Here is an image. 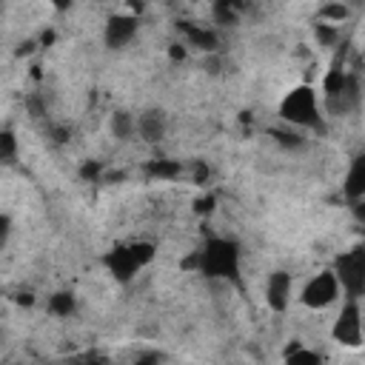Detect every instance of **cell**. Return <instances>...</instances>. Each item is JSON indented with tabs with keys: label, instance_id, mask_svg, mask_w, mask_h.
I'll return each instance as SVG.
<instances>
[{
	"label": "cell",
	"instance_id": "24",
	"mask_svg": "<svg viewBox=\"0 0 365 365\" xmlns=\"http://www.w3.org/2000/svg\"><path fill=\"white\" fill-rule=\"evenodd\" d=\"M194 180H197L200 185H202V182L208 180V168H205L202 163H197V165H194Z\"/></svg>",
	"mask_w": 365,
	"mask_h": 365
},
{
	"label": "cell",
	"instance_id": "22",
	"mask_svg": "<svg viewBox=\"0 0 365 365\" xmlns=\"http://www.w3.org/2000/svg\"><path fill=\"white\" fill-rule=\"evenodd\" d=\"M100 171H103V168H100V163H86V165L80 168V177H83V180H97V177H100Z\"/></svg>",
	"mask_w": 365,
	"mask_h": 365
},
{
	"label": "cell",
	"instance_id": "23",
	"mask_svg": "<svg viewBox=\"0 0 365 365\" xmlns=\"http://www.w3.org/2000/svg\"><path fill=\"white\" fill-rule=\"evenodd\" d=\"M29 111H31V117H43V114H46V106H43L37 97H31V100H29Z\"/></svg>",
	"mask_w": 365,
	"mask_h": 365
},
{
	"label": "cell",
	"instance_id": "8",
	"mask_svg": "<svg viewBox=\"0 0 365 365\" xmlns=\"http://www.w3.org/2000/svg\"><path fill=\"white\" fill-rule=\"evenodd\" d=\"M265 302L271 311H285L291 302V274L288 271H274L265 282Z\"/></svg>",
	"mask_w": 365,
	"mask_h": 365
},
{
	"label": "cell",
	"instance_id": "21",
	"mask_svg": "<svg viewBox=\"0 0 365 365\" xmlns=\"http://www.w3.org/2000/svg\"><path fill=\"white\" fill-rule=\"evenodd\" d=\"M9 234H11V220H9V214H0V251L9 242Z\"/></svg>",
	"mask_w": 365,
	"mask_h": 365
},
{
	"label": "cell",
	"instance_id": "28",
	"mask_svg": "<svg viewBox=\"0 0 365 365\" xmlns=\"http://www.w3.org/2000/svg\"><path fill=\"white\" fill-rule=\"evenodd\" d=\"M348 3H359V0H348Z\"/></svg>",
	"mask_w": 365,
	"mask_h": 365
},
{
	"label": "cell",
	"instance_id": "17",
	"mask_svg": "<svg viewBox=\"0 0 365 365\" xmlns=\"http://www.w3.org/2000/svg\"><path fill=\"white\" fill-rule=\"evenodd\" d=\"M345 17H348V6H345L342 0H339V3H328V6L319 9V20H322V23H334V26H339Z\"/></svg>",
	"mask_w": 365,
	"mask_h": 365
},
{
	"label": "cell",
	"instance_id": "12",
	"mask_svg": "<svg viewBox=\"0 0 365 365\" xmlns=\"http://www.w3.org/2000/svg\"><path fill=\"white\" fill-rule=\"evenodd\" d=\"M111 134L117 137V140H131L134 137V131H137V117L131 114V111H114L111 114Z\"/></svg>",
	"mask_w": 365,
	"mask_h": 365
},
{
	"label": "cell",
	"instance_id": "15",
	"mask_svg": "<svg viewBox=\"0 0 365 365\" xmlns=\"http://www.w3.org/2000/svg\"><path fill=\"white\" fill-rule=\"evenodd\" d=\"M48 311H51L54 317H68V314H74V297H71L68 291L54 294V297L48 299Z\"/></svg>",
	"mask_w": 365,
	"mask_h": 365
},
{
	"label": "cell",
	"instance_id": "9",
	"mask_svg": "<svg viewBox=\"0 0 365 365\" xmlns=\"http://www.w3.org/2000/svg\"><path fill=\"white\" fill-rule=\"evenodd\" d=\"M134 134H140V140H145V143H160L165 137V111L145 108L137 117V131Z\"/></svg>",
	"mask_w": 365,
	"mask_h": 365
},
{
	"label": "cell",
	"instance_id": "13",
	"mask_svg": "<svg viewBox=\"0 0 365 365\" xmlns=\"http://www.w3.org/2000/svg\"><path fill=\"white\" fill-rule=\"evenodd\" d=\"M145 171H148L151 177H157V180H174V177L182 174V165L174 163V160H151V163L145 165Z\"/></svg>",
	"mask_w": 365,
	"mask_h": 365
},
{
	"label": "cell",
	"instance_id": "4",
	"mask_svg": "<svg viewBox=\"0 0 365 365\" xmlns=\"http://www.w3.org/2000/svg\"><path fill=\"white\" fill-rule=\"evenodd\" d=\"M334 274H336L339 288H342L348 297L359 299L362 291H365V251H362V248H354V251L342 254Z\"/></svg>",
	"mask_w": 365,
	"mask_h": 365
},
{
	"label": "cell",
	"instance_id": "3",
	"mask_svg": "<svg viewBox=\"0 0 365 365\" xmlns=\"http://www.w3.org/2000/svg\"><path fill=\"white\" fill-rule=\"evenodd\" d=\"M154 257V245L151 242H131V245H120L106 257V265L111 268V274L117 279H131L140 268H145Z\"/></svg>",
	"mask_w": 365,
	"mask_h": 365
},
{
	"label": "cell",
	"instance_id": "20",
	"mask_svg": "<svg viewBox=\"0 0 365 365\" xmlns=\"http://www.w3.org/2000/svg\"><path fill=\"white\" fill-rule=\"evenodd\" d=\"M274 140H277V143H282L285 148H299V145H305V140H302L297 131H277V134H274Z\"/></svg>",
	"mask_w": 365,
	"mask_h": 365
},
{
	"label": "cell",
	"instance_id": "6",
	"mask_svg": "<svg viewBox=\"0 0 365 365\" xmlns=\"http://www.w3.org/2000/svg\"><path fill=\"white\" fill-rule=\"evenodd\" d=\"M339 297V282H336V274L334 271H322L317 277H311L302 288V305L308 308H328L331 302H336Z\"/></svg>",
	"mask_w": 365,
	"mask_h": 365
},
{
	"label": "cell",
	"instance_id": "5",
	"mask_svg": "<svg viewBox=\"0 0 365 365\" xmlns=\"http://www.w3.org/2000/svg\"><path fill=\"white\" fill-rule=\"evenodd\" d=\"M334 339L339 345L348 348H359L362 345V311H359V299L348 297V302L342 305L336 322H334Z\"/></svg>",
	"mask_w": 365,
	"mask_h": 365
},
{
	"label": "cell",
	"instance_id": "29",
	"mask_svg": "<svg viewBox=\"0 0 365 365\" xmlns=\"http://www.w3.org/2000/svg\"><path fill=\"white\" fill-rule=\"evenodd\" d=\"M0 165H3V160H0Z\"/></svg>",
	"mask_w": 365,
	"mask_h": 365
},
{
	"label": "cell",
	"instance_id": "18",
	"mask_svg": "<svg viewBox=\"0 0 365 365\" xmlns=\"http://www.w3.org/2000/svg\"><path fill=\"white\" fill-rule=\"evenodd\" d=\"M314 34H317V40H319V46H325V48H331V46H336L339 43V26H334V23H317V29H314Z\"/></svg>",
	"mask_w": 365,
	"mask_h": 365
},
{
	"label": "cell",
	"instance_id": "14",
	"mask_svg": "<svg viewBox=\"0 0 365 365\" xmlns=\"http://www.w3.org/2000/svg\"><path fill=\"white\" fill-rule=\"evenodd\" d=\"M240 9H242V0H214V17L222 26L234 23L237 14H240Z\"/></svg>",
	"mask_w": 365,
	"mask_h": 365
},
{
	"label": "cell",
	"instance_id": "26",
	"mask_svg": "<svg viewBox=\"0 0 365 365\" xmlns=\"http://www.w3.org/2000/svg\"><path fill=\"white\" fill-rule=\"evenodd\" d=\"M168 54H171V60H185V48H182V46H180V43H174V46H171V51H168Z\"/></svg>",
	"mask_w": 365,
	"mask_h": 365
},
{
	"label": "cell",
	"instance_id": "16",
	"mask_svg": "<svg viewBox=\"0 0 365 365\" xmlns=\"http://www.w3.org/2000/svg\"><path fill=\"white\" fill-rule=\"evenodd\" d=\"M14 157H17V137H14V131L0 128V160H3V165L14 163Z\"/></svg>",
	"mask_w": 365,
	"mask_h": 365
},
{
	"label": "cell",
	"instance_id": "11",
	"mask_svg": "<svg viewBox=\"0 0 365 365\" xmlns=\"http://www.w3.org/2000/svg\"><path fill=\"white\" fill-rule=\"evenodd\" d=\"M342 188H345V194H348L351 200H359V197L365 194V157H356V160H354V165H351V171H348Z\"/></svg>",
	"mask_w": 365,
	"mask_h": 365
},
{
	"label": "cell",
	"instance_id": "7",
	"mask_svg": "<svg viewBox=\"0 0 365 365\" xmlns=\"http://www.w3.org/2000/svg\"><path fill=\"white\" fill-rule=\"evenodd\" d=\"M134 34H137V17H134V14H114V17H108L106 31H103L108 48H123V46H128V43L134 40Z\"/></svg>",
	"mask_w": 365,
	"mask_h": 365
},
{
	"label": "cell",
	"instance_id": "1",
	"mask_svg": "<svg viewBox=\"0 0 365 365\" xmlns=\"http://www.w3.org/2000/svg\"><path fill=\"white\" fill-rule=\"evenodd\" d=\"M279 117L294 128H317L319 125V97L311 86L291 88L279 103Z\"/></svg>",
	"mask_w": 365,
	"mask_h": 365
},
{
	"label": "cell",
	"instance_id": "25",
	"mask_svg": "<svg viewBox=\"0 0 365 365\" xmlns=\"http://www.w3.org/2000/svg\"><path fill=\"white\" fill-rule=\"evenodd\" d=\"M211 208H214V197H200V200H197V211H200V214H202V211L208 214Z\"/></svg>",
	"mask_w": 365,
	"mask_h": 365
},
{
	"label": "cell",
	"instance_id": "2",
	"mask_svg": "<svg viewBox=\"0 0 365 365\" xmlns=\"http://www.w3.org/2000/svg\"><path fill=\"white\" fill-rule=\"evenodd\" d=\"M197 268L205 277H222V279H234L240 271V251L231 240H211L205 242V248L197 254Z\"/></svg>",
	"mask_w": 365,
	"mask_h": 365
},
{
	"label": "cell",
	"instance_id": "19",
	"mask_svg": "<svg viewBox=\"0 0 365 365\" xmlns=\"http://www.w3.org/2000/svg\"><path fill=\"white\" fill-rule=\"evenodd\" d=\"M285 362H319V354H314V351H305L302 345H297V348L285 351Z\"/></svg>",
	"mask_w": 365,
	"mask_h": 365
},
{
	"label": "cell",
	"instance_id": "27",
	"mask_svg": "<svg viewBox=\"0 0 365 365\" xmlns=\"http://www.w3.org/2000/svg\"><path fill=\"white\" fill-rule=\"evenodd\" d=\"M54 3V9H60V11H66L68 6H71V0H51Z\"/></svg>",
	"mask_w": 365,
	"mask_h": 365
},
{
	"label": "cell",
	"instance_id": "10",
	"mask_svg": "<svg viewBox=\"0 0 365 365\" xmlns=\"http://www.w3.org/2000/svg\"><path fill=\"white\" fill-rule=\"evenodd\" d=\"M180 29H182V34L191 46H200L205 51H217V34L211 29H202L197 23H180Z\"/></svg>",
	"mask_w": 365,
	"mask_h": 365
}]
</instances>
